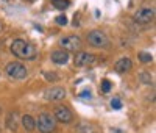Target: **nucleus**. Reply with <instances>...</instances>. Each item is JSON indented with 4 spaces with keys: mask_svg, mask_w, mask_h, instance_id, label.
Listing matches in <instances>:
<instances>
[{
    "mask_svg": "<svg viewBox=\"0 0 156 133\" xmlns=\"http://www.w3.org/2000/svg\"><path fill=\"white\" fill-rule=\"evenodd\" d=\"M9 50L11 53L14 55L16 58H20V60H25V61H33L37 58V47L28 41H25V39H14V41L11 42L9 46Z\"/></svg>",
    "mask_w": 156,
    "mask_h": 133,
    "instance_id": "nucleus-1",
    "label": "nucleus"
},
{
    "mask_svg": "<svg viewBox=\"0 0 156 133\" xmlns=\"http://www.w3.org/2000/svg\"><path fill=\"white\" fill-rule=\"evenodd\" d=\"M36 127L39 133H53L56 128V121L53 114L50 113H41L36 119Z\"/></svg>",
    "mask_w": 156,
    "mask_h": 133,
    "instance_id": "nucleus-2",
    "label": "nucleus"
},
{
    "mask_svg": "<svg viewBox=\"0 0 156 133\" xmlns=\"http://www.w3.org/2000/svg\"><path fill=\"white\" fill-rule=\"evenodd\" d=\"M5 72L9 78L12 80H23V78H27L28 77V69L25 68V66L19 61H11L6 64V68H5Z\"/></svg>",
    "mask_w": 156,
    "mask_h": 133,
    "instance_id": "nucleus-3",
    "label": "nucleus"
},
{
    "mask_svg": "<svg viewBox=\"0 0 156 133\" xmlns=\"http://www.w3.org/2000/svg\"><path fill=\"white\" fill-rule=\"evenodd\" d=\"M87 42L97 49H108L109 47V38L101 30H92L87 33Z\"/></svg>",
    "mask_w": 156,
    "mask_h": 133,
    "instance_id": "nucleus-4",
    "label": "nucleus"
},
{
    "mask_svg": "<svg viewBox=\"0 0 156 133\" xmlns=\"http://www.w3.org/2000/svg\"><path fill=\"white\" fill-rule=\"evenodd\" d=\"M61 49L66 50V52H80L83 47V41L80 36H75V35H69V36H64L61 38Z\"/></svg>",
    "mask_w": 156,
    "mask_h": 133,
    "instance_id": "nucleus-5",
    "label": "nucleus"
},
{
    "mask_svg": "<svg viewBox=\"0 0 156 133\" xmlns=\"http://www.w3.org/2000/svg\"><path fill=\"white\" fill-rule=\"evenodd\" d=\"M153 19H154V8L151 6H142L133 14V20L140 25H147L153 22Z\"/></svg>",
    "mask_w": 156,
    "mask_h": 133,
    "instance_id": "nucleus-6",
    "label": "nucleus"
},
{
    "mask_svg": "<svg viewBox=\"0 0 156 133\" xmlns=\"http://www.w3.org/2000/svg\"><path fill=\"white\" fill-rule=\"evenodd\" d=\"M53 117L56 122H61V124H72L73 122V113L64 105H59L55 108V113H53Z\"/></svg>",
    "mask_w": 156,
    "mask_h": 133,
    "instance_id": "nucleus-7",
    "label": "nucleus"
},
{
    "mask_svg": "<svg viewBox=\"0 0 156 133\" xmlns=\"http://www.w3.org/2000/svg\"><path fill=\"white\" fill-rule=\"evenodd\" d=\"M97 60V57L94 53H89V52H76L75 57H73V64L78 66V68H83V66H90L94 64Z\"/></svg>",
    "mask_w": 156,
    "mask_h": 133,
    "instance_id": "nucleus-8",
    "label": "nucleus"
},
{
    "mask_svg": "<svg viewBox=\"0 0 156 133\" xmlns=\"http://www.w3.org/2000/svg\"><path fill=\"white\" fill-rule=\"evenodd\" d=\"M44 97L45 100H50V102H58V100H62L66 97V89L62 86H51V88H47L44 91Z\"/></svg>",
    "mask_w": 156,
    "mask_h": 133,
    "instance_id": "nucleus-9",
    "label": "nucleus"
},
{
    "mask_svg": "<svg viewBox=\"0 0 156 133\" xmlns=\"http://www.w3.org/2000/svg\"><path fill=\"white\" fill-rule=\"evenodd\" d=\"M69 52L66 50H62V49H58V50H53L51 52V55H50V60L51 63H55L58 66H62V64H66L69 61Z\"/></svg>",
    "mask_w": 156,
    "mask_h": 133,
    "instance_id": "nucleus-10",
    "label": "nucleus"
},
{
    "mask_svg": "<svg viewBox=\"0 0 156 133\" xmlns=\"http://www.w3.org/2000/svg\"><path fill=\"white\" fill-rule=\"evenodd\" d=\"M131 69H133V61L129 60L128 57H123V58H120L119 61H117V63L114 64V71H115V72H119V74L129 72Z\"/></svg>",
    "mask_w": 156,
    "mask_h": 133,
    "instance_id": "nucleus-11",
    "label": "nucleus"
},
{
    "mask_svg": "<svg viewBox=\"0 0 156 133\" xmlns=\"http://www.w3.org/2000/svg\"><path fill=\"white\" fill-rule=\"evenodd\" d=\"M5 124H6V128H8V130L16 131L17 127H19V113H17V111H11V113H8Z\"/></svg>",
    "mask_w": 156,
    "mask_h": 133,
    "instance_id": "nucleus-12",
    "label": "nucleus"
},
{
    "mask_svg": "<svg viewBox=\"0 0 156 133\" xmlns=\"http://www.w3.org/2000/svg\"><path fill=\"white\" fill-rule=\"evenodd\" d=\"M20 124L27 131H33L36 128V119L33 116H30V114H23L20 117Z\"/></svg>",
    "mask_w": 156,
    "mask_h": 133,
    "instance_id": "nucleus-13",
    "label": "nucleus"
},
{
    "mask_svg": "<svg viewBox=\"0 0 156 133\" xmlns=\"http://www.w3.org/2000/svg\"><path fill=\"white\" fill-rule=\"evenodd\" d=\"M95 128L92 124H87V122H83V124H78L76 125V133H94Z\"/></svg>",
    "mask_w": 156,
    "mask_h": 133,
    "instance_id": "nucleus-14",
    "label": "nucleus"
},
{
    "mask_svg": "<svg viewBox=\"0 0 156 133\" xmlns=\"http://www.w3.org/2000/svg\"><path fill=\"white\" fill-rule=\"evenodd\" d=\"M51 5L59 11H64L70 6V0H51Z\"/></svg>",
    "mask_w": 156,
    "mask_h": 133,
    "instance_id": "nucleus-15",
    "label": "nucleus"
},
{
    "mask_svg": "<svg viewBox=\"0 0 156 133\" xmlns=\"http://www.w3.org/2000/svg\"><path fill=\"white\" fill-rule=\"evenodd\" d=\"M139 61L144 63V64L151 63L153 61V55H151V53H148V52H140L139 53Z\"/></svg>",
    "mask_w": 156,
    "mask_h": 133,
    "instance_id": "nucleus-16",
    "label": "nucleus"
},
{
    "mask_svg": "<svg viewBox=\"0 0 156 133\" xmlns=\"http://www.w3.org/2000/svg\"><path fill=\"white\" fill-rule=\"evenodd\" d=\"M139 78H140V82L144 85H153V78H151V75L148 72H140Z\"/></svg>",
    "mask_w": 156,
    "mask_h": 133,
    "instance_id": "nucleus-17",
    "label": "nucleus"
},
{
    "mask_svg": "<svg viewBox=\"0 0 156 133\" xmlns=\"http://www.w3.org/2000/svg\"><path fill=\"white\" fill-rule=\"evenodd\" d=\"M109 89H111V82L108 78H105V80H101V91L103 92H109Z\"/></svg>",
    "mask_w": 156,
    "mask_h": 133,
    "instance_id": "nucleus-18",
    "label": "nucleus"
},
{
    "mask_svg": "<svg viewBox=\"0 0 156 133\" xmlns=\"http://www.w3.org/2000/svg\"><path fill=\"white\" fill-rule=\"evenodd\" d=\"M55 20H56V24H58V25H62V27H64V25H67V17L64 16V14L58 16V17H56Z\"/></svg>",
    "mask_w": 156,
    "mask_h": 133,
    "instance_id": "nucleus-19",
    "label": "nucleus"
},
{
    "mask_svg": "<svg viewBox=\"0 0 156 133\" xmlns=\"http://www.w3.org/2000/svg\"><path fill=\"white\" fill-rule=\"evenodd\" d=\"M111 106H112L114 110H120V108H122V102H120L119 99H112V100H111Z\"/></svg>",
    "mask_w": 156,
    "mask_h": 133,
    "instance_id": "nucleus-20",
    "label": "nucleus"
},
{
    "mask_svg": "<svg viewBox=\"0 0 156 133\" xmlns=\"http://www.w3.org/2000/svg\"><path fill=\"white\" fill-rule=\"evenodd\" d=\"M44 75H45L47 80H51V82H53V80H58V75H55V74H48V72H45Z\"/></svg>",
    "mask_w": 156,
    "mask_h": 133,
    "instance_id": "nucleus-21",
    "label": "nucleus"
},
{
    "mask_svg": "<svg viewBox=\"0 0 156 133\" xmlns=\"http://www.w3.org/2000/svg\"><path fill=\"white\" fill-rule=\"evenodd\" d=\"M108 133H125V130H122V128H115V127H112V128H109V130H108Z\"/></svg>",
    "mask_w": 156,
    "mask_h": 133,
    "instance_id": "nucleus-22",
    "label": "nucleus"
},
{
    "mask_svg": "<svg viewBox=\"0 0 156 133\" xmlns=\"http://www.w3.org/2000/svg\"><path fill=\"white\" fill-rule=\"evenodd\" d=\"M80 96H81V97H84V99H86V97L89 99V97H90V91H83Z\"/></svg>",
    "mask_w": 156,
    "mask_h": 133,
    "instance_id": "nucleus-23",
    "label": "nucleus"
},
{
    "mask_svg": "<svg viewBox=\"0 0 156 133\" xmlns=\"http://www.w3.org/2000/svg\"><path fill=\"white\" fill-rule=\"evenodd\" d=\"M0 113H2V106H0Z\"/></svg>",
    "mask_w": 156,
    "mask_h": 133,
    "instance_id": "nucleus-24",
    "label": "nucleus"
}]
</instances>
